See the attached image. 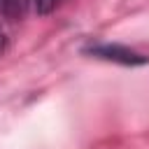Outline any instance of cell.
I'll use <instances>...</instances> for the list:
<instances>
[{
  "label": "cell",
  "instance_id": "obj_2",
  "mask_svg": "<svg viewBox=\"0 0 149 149\" xmlns=\"http://www.w3.org/2000/svg\"><path fill=\"white\" fill-rule=\"evenodd\" d=\"M58 2H61V0H35V7H37L40 14H49L51 9H56Z\"/></svg>",
  "mask_w": 149,
  "mask_h": 149
},
{
  "label": "cell",
  "instance_id": "obj_1",
  "mask_svg": "<svg viewBox=\"0 0 149 149\" xmlns=\"http://www.w3.org/2000/svg\"><path fill=\"white\" fill-rule=\"evenodd\" d=\"M91 54L98 56V58H107V61H116V63H123V65H140V63H147V56H140L126 47H119V44H98V47H91Z\"/></svg>",
  "mask_w": 149,
  "mask_h": 149
}]
</instances>
